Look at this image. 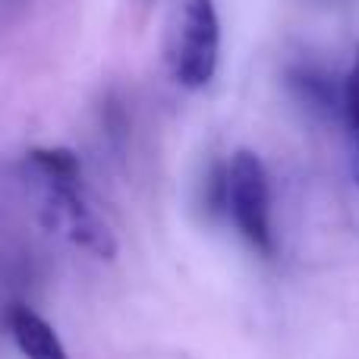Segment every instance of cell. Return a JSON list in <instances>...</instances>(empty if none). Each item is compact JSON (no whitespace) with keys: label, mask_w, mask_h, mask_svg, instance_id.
Wrapping results in <instances>:
<instances>
[{"label":"cell","mask_w":359,"mask_h":359,"mask_svg":"<svg viewBox=\"0 0 359 359\" xmlns=\"http://www.w3.org/2000/svg\"><path fill=\"white\" fill-rule=\"evenodd\" d=\"M10 331L25 359H69L60 337L54 334V328L38 312H32L29 306H13Z\"/></svg>","instance_id":"obj_3"},{"label":"cell","mask_w":359,"mask_h":359,"mask_svg":"<svg viewBox=\"0 0 359 359\" xmlns=\"http://www.w3.org/2000/svg\"><path fill=\"white\" fill-rule=\"evenodd\" d=\"M221 57V19L215 0H186L168 32V63L180 86L202 88L215 79Z\"/></svg>","instance_id":"obj_1"},{"label":"cell","mask_w":359,"mask_h":359,"mask_svg":"<svg viewBox=\"0 0 359 359\" xmlns=\"http://www.w3.org/2000/svg\"><path fill=\"white\" fill-rule=\"evenodd\" d=\"M344 114H347V123H350V139H353L356 183H359V48H356V60L350 67L347 82H344Z\"/></svg>","instance_id":"obj_5"},{"label":"cell","mask_w":359,"mask_h":359,"mask_svg":"<svg viewBox=\"0 0 359 359\" xmlns=\"http://www.w3.org/2000/svg\"><path fill=\"white\" fill-rule=\"evenodd\" d=\"M293 86L299 88L303 101H309L312 107H322V111H334L337 92H334V86H331L328 76H318V73H312V69H306V73H297V76H293Z\"/></svg>","instance_id":"obj_4"},{"label":"cell","mask_w":359,"mask_h":359,"mask_svg":"<svg viewBox=\"0 0 359 359\" xmlns=\"http://www.w3.org/2000/svg\"><path fill=\"white\" fill-rule=\"evenodd\" d=\"M227 211L243 240L262 255H274L271 189L268 174L252 151H236L227 164Z\"/></svg>","instance_id":"obj_2"}]
</instances>
